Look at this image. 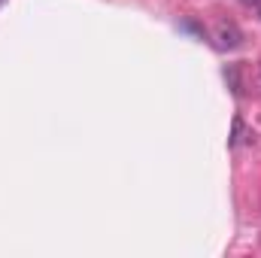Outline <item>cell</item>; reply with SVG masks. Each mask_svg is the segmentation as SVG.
Returning <instances> with one entry per match:
<instances>
[{"label":"cell","mask_w":261,"mask_h":258,"mask_svg":"<svg viewBox=\"0 0 261 258\" xmlns=\"http://www.w3.org/2000/svg\"><path fill=\"white\" fill-rule=\"evenodd\" d=\"M219 37H222V46H231V49L240 43V34H237V28H234V24H222Z\"/></svg>","instance_id":"cell-1"},{"label":"cell","mask_w":261,"mask_h":258,"mask_svg":"<svg viewBox=\"0 0 261 258\" xmlns=\"http://www.w3.org/2000/svg\"><path fill=\"white\" fill-rule=\"evenodd\" d=\"M243 3H249V6H252V3H261V0H243Z\"/></svg>","instance_id":"cell-3"},{"label":"cell","mask_w":261,"mask_h":258,"mask_svg":"<svg viewBox=\"0 0 261 258\" xmlns=\"http://www.w3.org/2000/svg\"><path fill=\"white\" fill-rule=\"evenodd\" d=\"M240 137H243V122H240V119H234V131H231V140H228V143H231V146H237V143H240Z\"/></svg>","instance_id":"cell-2"}]
</instances>
